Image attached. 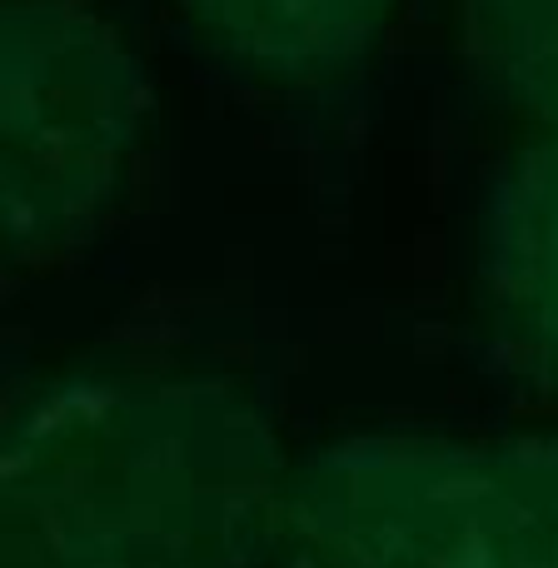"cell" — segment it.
<instances>
[{
	"mask_svg": "<svg viewBox=\"0 0 558 568\" xmlns=\"http://www.w3.org/2000/svg\"><path fill=\"white\" fill-rule=\"evenodd\" d=\"M6 489V568H250L275 539L265 459L225 414L75 409Z\"/></svg>",
	"mask_w": 558,
	"mask_h": 568,
	"instance_id": "obj_1",
	"label": "cell"
},
{
	"mask_svg": "<svg viewBox=\"0 0 558 568\" xmlns=\"http://www.w3.org/2000/svg\"><path fill=\"white\" fill-rule=\"evenodd\" d=\"M280 534L290 568H558V449H344Z\"/></svg>",
	"mask_w": 558,
	"mask_h": 568,
	"instance_id": "obj_2",
	"label": "cell"
}]
</instances>
